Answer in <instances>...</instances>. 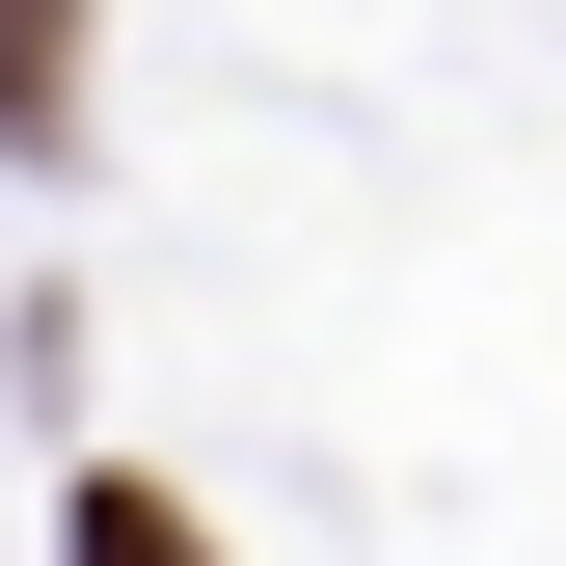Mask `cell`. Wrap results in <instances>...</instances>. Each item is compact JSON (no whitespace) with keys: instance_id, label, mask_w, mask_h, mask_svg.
<instances>
[{"instance_id":"6da1fadb","label":"cell","mask_w":566,"mask_h":566,"mask_svg":"<svg viewBox=\"0 0 566 566\" xmlns=\"http://www.w3.org/2000/svg\"><path fill=\"white\" fill-rule=\"evenodd\" d=\"M54 539H82V566H217V539H189V485H82Z\"/></svg>"}]
</instances>
